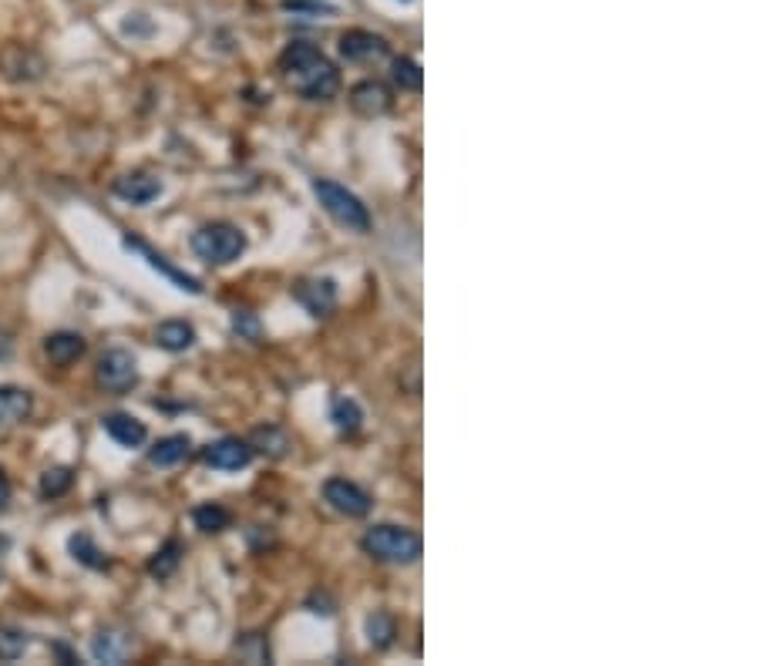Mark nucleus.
I'll return each instance as SVG.
<instances>
[{
    "label": "nucleus",
    "instance_id": "obj_26",
    "mask_svg": "<svg viewBox=\"0 0 757 666\" xmlns=\"http://www.w3.org/2000/svg\"><path fill=\"white\" fill-rule=\"evenodd\" d=\"M179 562H182V545L179 542H165L159 552L152 555V562H149V576H155V579H169L175 569H179Z\"/></svg>",
    "mask_w": 757,
    "mask_h": 666
},
{
    "label": "nucleus",
    "instance_id": "obj_12",
    "mask_svg": "<svg viewBox=\"0 0 757 666\" xmlns=\"http://www.w3.org/2000/svg\"><path fill=\"white\" fill-rule=\"evenodd\" d=\"M115 196L132 202V206H149L152 199L162 196V179H155L149 172H128L122 179H115Z\"/></svg>",
    "mask_w": 757,
    "mask_h": 666
},
{
    "label": "nucleus",
    "instance_id": "obj_9",
    "mask_svg": "<svg viewBox=\"0 0 757 666\" xmlns=\"http://www.w3.org/2000/svg\"><path fill=\"white\" fill-rule=\"evenodd\" d=\"M394 105L391 88L381 85V81H360V85L350 88V108L357 111L360 118H381Z\"/></svg>",
    "mask_w": 757,
    "mask_h": 666
},
{
    "label": "nucleus",
    "instance_id": "obj_13",
    "mask_svg": "<svg viewBox=\"0 0 757 666\" xmlns=\"http://www.w3.org/2000/svg\"><path fill=\"white\" fill-rule=\"evenodd\" d=\"M34 411V397L31 391H24V387H11V384H0V428H14V424H21L31 418Z\"/></svg>",
    "mask_w": 757,
    "mask_h": 666
},
{
    "label": "nucleus",
    "instance_id": "obj_25",
    "mask_svg": "<svg viewBox=\"0 0 757 666\" xmlns=\"http://www.w3.org/2000/svg\"><path fill=\"white\" fill-rule=\"evenodd\" d=\"M192 522H196L199 532H223V529H229L233 515H229L223 505L209 502V505H199L196 512H192Z\"/></svg>",
    "mask_w": 757,
    "mask_h": 666
},
{
    "label": "nucleus",
    "instance_id": "obj_14",
    "mask_svg": "<svg viewBox=\"0 0 757 666\" xmlns=\"http://www.w3.org/2000/svg\"><path fill=\"white\" fill-rule=\"evenodd\" d=\"M101 428L122 448H142L149 441V428L138 418H132V414H108V418H101Z\"/></svg>",
    "mask_w": 757,
    "mask_h": 666
},
{
    "label": "nucleus",
    "instance_id": "obj_31",
    "mask_svg": "<svg viewBox=\"0 0 757 666\" xmlns=\"http://www.w3.org/2000/svg\"><path fill=\"white\" fill-rule=\"evenodd\" d=\"M7 502H11V481H7V475L0 471V512L7 508Z\"/></svg>",
    "mask_w": 757,
    "mask_h": 666
},
{
    "label": "nucleus",
    "instance_id": "obj_15",
    "mask_svg": "<svg viewBox=\"0 0 757 666\" xmlns=\"http://www.w3.org/2000/svg\"><path fill=\"white\" fill-rule=\"evenodd\" d=\"M85 337L81 333H71V330H61V333H51L48 340H44V354H48L51 364L58 367H71L75 360L85 357Z\"/></svg>",
    "mask_w": 757,
    "mask_h": 666
},
{
    "label": "nucleus",
    "instance_id": "obj_8",
    "mask_svg": "<svg viewBox=\"0 0 757 666\" xmlns=\"http://www.w3.org/2000/svg\"><path fill=\"white\" fill-rule=\"evenodd\" d=\"M256 451L249 448V441H239V438H219L212 441L206 451H202V461H206L209 468L216 471H239L246 468L249 461H253Z\"/></svg>",
    "mask_w": 757,
    "mask_h": 666
},
{
    "label": "nucleus",
    "instance_id": "obj_19",
    "mask_svg": "<svg viewBox=\"0 0 757 666\" xmlns=\"http://www.w3.org/2000/svg\"><path fill=\"white\" fill-rule=\"evenodd\" d=\"M249 448L253 451H263L266 458L280 461L290 455V434H286L283 428H276V424H266V428H256L253 434H249Z\"/></svg>",
    "mask_w": 757,
    "mask_h": 666
},
{
    "label": "nucleus",
    "instance_id": "obj_17",
    "mask_svg": "<svg viewBox=\"0 0 757 666\" xmlns=\"http://www.w3.org/2000/svg\"><path fill=\"white\" fill-rule=\"evenodd\" d=\"M155 344L169 350V354H182V350L196 344V330H192V323L186 320H165L155 327Z\"/></svg>",
    "mask_w": 757,
    "mask_h": 666
},
{
    "label": "nucleus",
    "instance_id": "obj_24",
    "mask_svg": "<svg viewBox=\"0 0 757 666\" xmlns=\"http://www.w3.org/2000/svg\"><path fill=\"white\" fill-rule=\"evenodd\" d=\"M391 78H394V85H398L401 91H411V95H418V91L424 88V71H421V64L414 61V58H394Z\"/></svg>",
    "mask_w": 757,
    "mask_h": 666
},
{
    "label": "nucleus",
    "instance_id": "obj_29",
    "mask_svg": "<svg viewBox=\"0 0 757 666\" xmlns=\"http://www.w3.org/2000/svg\"><path fill=\"white\" fill-rule=\"evenodd\" d=\"M233 333H239L243 340H260L263 337V327H260V320H256V313L236 310L233 313Z\"/></svg>",
    "mask_w": 757,
    "mask_h": 666
},
{
    "label": "nucleus",
    "instance_id": "obj_18",
    "mask_svg": "<svg viewBox=\"0 0 757 666\" xmlns=\"http://www.w3.org/2000/svg\"><path fill=\"white\" fill-rule=\"evenodd\" d=\"M330 421H334V428L344 434V438H354V434L364 428V407H360L354 397L340 394L334 397V404H330Z\"/></svg>",
    "mask_w": 757,
    "mask_h": 666
},
{
    "label": "nucleus",
    "instance_id": "obj_3",
    "mask_svg": "<svg viewBox=\"0 0 757 666\" xmlns=\"http://www.w3.org/2000/svg\"><path fill=\"white\" fill-rule=\"evenodd\" d=\"M313 196L320 199L323 212L337 222V226L350 229V233H367L371 229V212L360 202L347 185L334 179H313Z\"/></svg>",
    "mask_w": 757,
    "mask_h": 666
},
{
    "label": "nucleus",
    "instance_id": "obj_23",
    "mask_svg": "<svg viewBox=\"0 0 757 666\" xmlns=\"http://www.w3.org/2000/svg\"><path fill=\"white\" fill-rule=\"evenodd\" d=\"M68 549H71V555H75V559L81 562V566H88V569H108L105 552H101L98 545L91 542L88 532L71 535V539H68Z\"/></svg>",
    "mask_w": 757,
    "mask_h": 666
},
{
    "label": "nucleus",
    "instance_id": "obj_6",
    "mask_svg": "<svg viewBox=\"0 0 757 666\" xmlns=\"http://www.w3.org/2000/svg\"><path fill=\"white\" fill-rule=\"evenodd\" d=\"M323 502H327L334 512L347 515V518H364L371 512V495L364 492L360 485L347 478H327L323 481Z\"/></svg>",
    "mask_w": 757,
    "mask_h": 666
},
{
    "label": "nucleus",
    "instance_id": "obj_32",
    "mask_svg": "<svg viewBox=\"0 0 757 666\" xmlns=\"http://www.w3.org/2000/svg\"><path fill=\"white\" fill-rule=\"evenodd\" d=\"M0 579H4V572H0Z\"/></svg>",
    "mask_w": 757,
    "mask_h": 666
},
{
    "label": "nucleus",
    "instance_id": "obj_33",
    "mask_svg": "<svg viewBox=\"0 0 757 666\" xmlns=\"http://www.w3.org/2000/svg\"><path fill=\"white\" fill-rule=\"evenodd\" d=\"M404 4H408V0H404Z\"/></svg>",
    "mask_w": 757,
    "mask_h": 666
},
{
    "label": "nucleus",
    "instance_id": "obj_16",
    "mask_svg": "<svg viewBox=\"0 0 757 666\" xmlns=\"http://www.w3.org/2000/svg\"><path fill=\"white\" fill-rule=\"evenodd\" d=\"M128 653H132V640H128L122 629H101L95 640H91V656L98 663H125Z\"/></svg>",
    "mask_w": 757,
    "mask_h": 666
},
{
    "label": "nucleus",
    "instance_id": "obj_28",
    "mask_svg": "<svg viewBox=\"0 0 757 666\" xmlns=\"http://www.w3.org/2000/svg\"><path fill=\"white\" fill-rule=\"evenodd\" d=\"M27 646H31V640H27L24 629L0 626V660H21Z\"/></svg>",
    "mask_w": 757,
    "mask_h": 666
},
{
    "label": "nucleus",
    "instance_id": "obj_4",
    "mask_svg": "<svg viewBox=\"0 0 757 666\" xmlns=\"http://www.w3.org/2000/svg\"><path fill=\"white\" fill-rule=\"evenodd\" d=\"M243 249H246V236L233 222H209V226L196 229V236H192V253L209 266L233 263V259L243 256Z\"/></svg>",
    "mask_w": 757,
    "mask_h": 666
},
{
    "label": "nucleus",
    "instance_id": "obj_11",
    "mask_svg": "<svg viewBox=\"0 0 757 666\" xmlns=\"http://www.w3.org/2000/svg\"><path fill=\"white\" fill-rule=\"evenodd\" d=\"M125 246L128 249H135V253H142L145 259H149V266L152 270H159L162 276H169V280L179 286V290H186V293H192V296H199L202 293V283L196 280V276H189V273H182V270H175V266L165 259L162 253H155V249L145 243V239H138V236H125Z\"/></svg>",
    "mask_w": 757,
    "mask_h": 666
},
{
    "label": "nucleus",
    "instance_id": "obj_20",
    "mask_svg": "<svg viewBox=\"0 0 757 666\" xmlns=\"http://www.w3.org/2000/svg\"><path fill=\"white\" fill-rule=\"evenodd\" d=\"M189 448H192L189 434H169V438H162L149 451V461H152L155 468H175L179 461L189 458Z\"/></svg>",
    "mask_w": 757,
    "mask_h": 666
},
{
    "label": "nucleus",
    "instance_id": "obj_30",
    "mask_svg": "<svg viewBox=\"0 0 757 666\" xmlns=\"http://www.w3.org/2000/svg\"><path fill=\"white\" fill-rule=\"evenodd\" d=\"M286 11H310V14H334L337 7L320 4V0H283Z\"/></svg>",
    "mask_w": 757,
    "mask_h": 666
},
{
    "label": "nucleus",
    "instance_id": "obj_10",
    "mask_svg": "<svg viewBox=\"0 0 757 666\" xmlns=\"http://www.w3.org/2000/svg\"><path fill=\"white\" fill-rule=\"evenodd\" d=\"M340 58L344 61H354V64H364V61H381L387 58V41L381 34H371V31H347L340 34Z\"/></svg>",
    "mask_w": 757,
    "mask_h": 666
},
{
    "label": "nucleus",
    "instance_id": "obj_1",
    "mask_svg": "<svg viewBox=\"0 0 757 666\" xmlns=\"http://www.w3.org/2000/svg\"><path fill=\"white\" fill-rule=\"evenodd\" d=\"M280 74L286 85L307 101H330L340 91L337 64L307 41H293L280 54Z\"/></svg>",
    "mask_w": 757,
    "mask_h": 666
},
{
    "label": "nucleus",
    "instance_id": "obj_2",
    "mask_svg": "<svg viewBox=\"0 0 757 666\" xmlns=\"http://www.w3.org/2000/svg\"><path fill=\"white\" fill-rule=\"evenodd\" d=\"M360 549L377 562H387V566H411L421 559V535L414 529H404V525L381 522L364 532Z\"/></svg>",
    "mask_w": 757,
    "mask_h": 666
},
{
    "label": "nucleus",
    "instance_id": "obj_27",
    "mask_svg": "<svg viewBox=\"0 0 757 666\" xmlns=\"http://www.w3.org/2000/svg\"><path fill=\"white\" fill-rule=\"evenodd\" d=\"M71 485H75V471L58 465V468H48V471H44L38 488H41V498H61V495L71 492Z\"/></svg>",
    "mask_w": 757,
    "mask_h": 666
},
{
    "label": "nucleus",
    "instance_id": "obj_22",
    "mask_svg": "<svg viewBox=\"0 0 757 666\" xmlns=\"http://www.w3.org/2000/svg\"><path fill=\"white\" fill-rule=\"evenodd\" d=\"M364 626H367V640H371L377 650H387V646L394 643V636H398V623H394V616L384 613V609H374Z\"/></svg>",
    "mask_w": 757,
    "mask_h": 666
},
{
    "label": "nucleus",
    "instance_id": "obj_5",
    "mask_svg": "<svg viewBox=\"0 0 757 666\" xmlns=\"http://www.w3.org/2000/svg\"><path fill=\"white\" fill-rule=\"evenodd\" d=\"M95 377H98V384L105 387V391L122 394V391H128V387L138 384L135 357L128 354V350H122V347L105 350V354H101V360H98V367H95Z\"/></svg>",
    "mask_w": 757,
    "mask_h": 666
},
{
    "label": "nucleus",
    "instance_id": "obj_21",
    "mask_svg": "<svg viewBox=\"0 0 757 666\" xmlns=\"http://www.w3.org/2000/svg\"><path fill=\"white\" fill-rule=\"evenodd\" d=\"M17 58H21L17 64L7 61V58H0V68H4V74L11 81H38L41 74H44V61L34 51H27V48H21V44H17Z\"/></svg>",
    "mask_w": 757,
    "mask_h": 666
},
{
    "label": "nucleus",
    "instance_id": "obj_7",
    "mask_svg": "<svg viewBox=\"0 0 757 666\" xmlns=\"http://www.w3.org/2000/svg\"><path fill=\"white\" fill-rule=\"evenodd\" d=\"M293 300L300 303L310 317H330L337 310V283L330 276H313V280H300L293 286Z\"/></svg>",
    "mask_w": 757,
    "mask_h": 666
}]
</instances>
